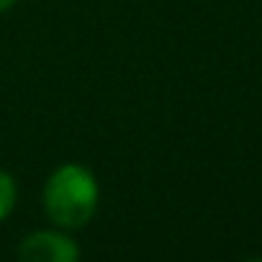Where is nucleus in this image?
I'll use <instances>...</instances> for the list:
<instances>
[{
	"label": "nucleus",
	"instance_id": "nucleus-1",
	"mask_svg": "<svg viewBox=\"0 0 262 262\" xmlns=\"http://www.w3.org/2000/svg\"><path fill=\"white\" fill-rule=\"evenodd\" d=\"M100 188L95 175L82 165L57 167L44 185V208L47 216L59 229H82L98 211Z\"/></svg>",
	"mask_w": 262,
	"mask_h": 262
},
{
	"label": "nucleus",
	"instance_id": "nucleus-2",
	"mask_svg": "<svg viewBox=\"0 0 262 262\" xmlns=\"http://www.w3.org/2000/svg\"><path fill=\"white\" fill-rule=\"evenodd\" d=\"M18 259L24 262H75L80 247L64 231H34L18 244Z\"/></svg>",
	"mask_w": 262,
	"mask_h": 262
},
{
	"label": "nucleus",
	"instance_id": "nucleus-4",
	"mask_svg": "<svg viewBox=\"0 0 262 262\" xmlns=\"http://www.w3.org/2000/svg\"><path fill=\"white\" fill-rule=\"evenodd\" d=\"M18 3V0H0V13H6V11H11L13 6Z\"/></svg>",
	"mask_w": 262,
	"mask_h": 262
},
{
	"label": "nucleus",
	"instance_id": "nucleus-3",
	"mask_svg": "<svg viewBox=\"0 0 262 262\" xmlns=\"http://www.w3.org/2000/svg\"><path fill=\"white\" fill-rule=\"evenodd\" d=\"M16 201H18V188H16V180L0 170V221H6L13 208H16Z\"/></svg>",
	"mask_w": 262,
	"mask_h": 262
}]
</instances>
